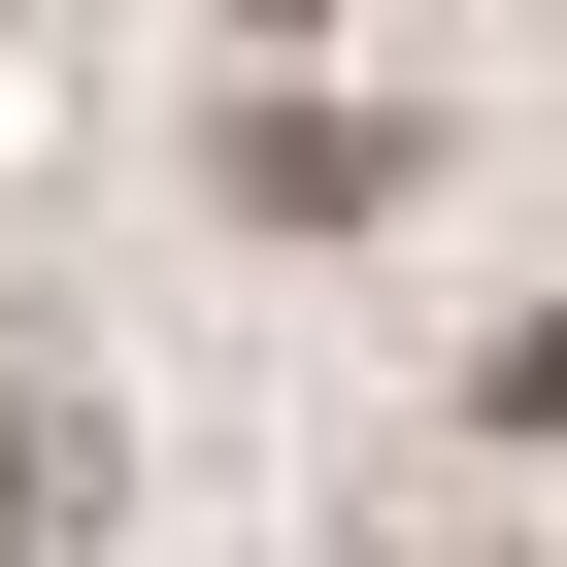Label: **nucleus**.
<instances>
[{
	"label": "nucleus",
	"instance_id": "f257e3e1",
	"mask_svg": "<svg viewBox=\"0 0 567 567\" xmlns=\"http://www.w3.org/2000/svg\"><path fill=\"white\" fill-rule=\"evenodd\" d=\"M401 167H434L401 101H234V134H200V200H234V234H401Z\"/></svg>",
	"mask_w": 567,
	"mask_h": 567
},
{
	"label": "nucleus",
	"instance_id": "f03ea898",
	"mask_svg": "<svg viewBox=\"0 0 567 567\" xmlns=\"http://www.w3.org/2000/svg\"><path fill=\"white\" fill-rule=\"evenodd\" d=\"M34 534H134V434H101V368L34 301H0V567H34Z\"/></svg>",
	"mask_w": 567,
	"mask_h": 567
},
{
	"label": "nucleus",
	"instance_id": "7ed1b4c3",
	"mask_svg": "<svg viewBox=\"0 0 567 567\" xmlns=\"http://www.w3.org/2000/svg\"><path fill=\"white\" fill-rule=\"evenodd\" d=\"M467 434H567V334H501V368H467Z\"/></svg>",
	"mask_w": 567,
	"mask_h": 567
},
{
	"label": "nucleus",
	"instance_id": "20e7f679",
	"mask_svg": "<svg viewBox=\"0 0 567 567\" xmlns=\"http://www.w3.org/2000/svg\"><path fill=\"white\" fill-rule=\"evenodd\" d=\"M234 34H334V0H234Z\"/></svg>",
	"mask_w": 567,
	"mask_h": 567
}]
</instances>
